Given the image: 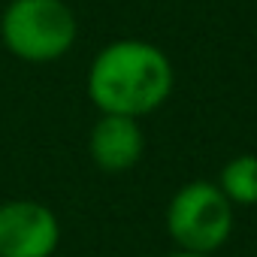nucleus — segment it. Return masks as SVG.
<instances>
[{
  "instance_id": "f257e3e1",
  "label": "nucleus",
  "mask_w": 257,
  "mask_h": 257,
  "mask_svg": "<svg viewBox=\"0 0 257 257\" xmlns=\"http://www.w3.org/2000/svg\"><path fill=\"white\" fill-rule=\"evenodd\" d=\"M176 88L170 55L149 40H112L103 46L85 76L88 100L100 115L146 118L158 112Z\"/></svg>"
},
{
  "instance_id": "f03ea898",
  "label": "nucleus",
  "mask_w": 257,
  "mask_h": 257,
  "mask_svg": "<svg viewBox=\"0 0 257 257\" xmlns=\"http://www.w3.org/2000/svg\"><path fill=\"white\" fill-rule=\"evenodd\" d=\"M79 37V22L64 0H10L0 16V40L25 64L64 58Z\"/></svg>"
},
{
  "instance_id": "7ed1b4c3",
  "label": "nucleus",
  "mask_w": 257,
  "mask_h": 257,
  "mask_svg": "<svg viewBox=\"0 0 257 257\" xmlns=\"http://www.w3.org/2000/svg\"><path fill=\"white\" fill-rule=\"evenodd\" d=\"M167 233L182 251L215 254L233 233V203L209 179L185 182L167 203Z\"/></svg>"
},
{
  "instance_id": "20e7f679",
  "label": "nucleus",
  "mask_w": 257,
  "mask_h": 257,
  "mask_svg": "<svg viewBox=\"0 0 257 257\" xmlns=\"http://www.w3.org/2000/svg\"><path fill=\"white\" fill-rule=\"evenodd\" d=\"M61 242L58 215L40 200L0 203V257H52Z\"/></svg>"
},
{
  "instance_id": "39448f33",
  "label": "nucleus",
  "mask_w": 257,
  "mask_h": 257,
  "mask_svg": "<svg viewBox=\"0 0 257 257\" xmlns=\"http://www.w3.org/2000/svg\"><path fill=\"white\" fill-rule=\"evenodd\" d=\"M88 155L103 173H127L146 155V134L140 118L100 115L88 137Z\"/></svg>"
},
{
  "instance_id": "423d86ee",
  "label": "nucleus",
  "mask_w": 257,
  "mask_h": 257,
  "mask_svg": "<svg viewBox=\"0 0 257 257\" xmlns=\"http://www.w3.org/2000/svg\"><path fill=\"white\" fill-rule=\"evenodd\" d=\"M233 206H257V155H236L215 182Z\"/></svg>"
},
{
  "instance_id": "0eeeda50",
  "label": "nucleus",
  "mask_w": 257,
  "mask_h": 257,
  "mask_svg": "<svg viewBox=\"0 0 257 257\" xmlns=\"http://www.w3.org/2000/svg\"><path fill=\"white\" fill-rule=\"evenodd\" d=\"M167 257H215V254H200V251H182V248H176V251L167 254Z\"/></svg>"
}]
</instances>
